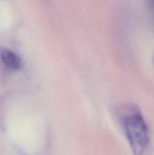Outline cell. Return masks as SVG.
<instances>
[{"label": "cell", "mask_w": 154, "mask_h": 155, "mask_svg": "<svg viewBox=\"0 0 154 155\" xmlns=\"http://www.w3.org/2000/svg\"><path fill=\"white\" fill-rule=\"evenodd\" d=\"M119 119L134 155H144L149 145L147 124L135 105L128 104L119 110Z\"/></svg>", "instance_id": "6da1fadb"}, {"label": "cell", "mask_w": 154, "mask_h": 155, "mask_svg": "<svg viewBox=\"0 0 154 155\" xmlns=\"http://www.w3.org/2000/svg\"><path fill=\"white\" fill-rule=\"evenodd\" d=\"M0 58L6 67L11 70H18L21 66V60L19 56L7 48L0 49Z\"/></svg>", "instance_id": "7a4b0ae2"}]
</instances>
